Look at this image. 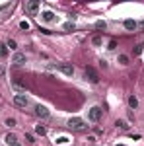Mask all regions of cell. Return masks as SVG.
<instances>
[{
	"label": "cell",
	"instance_id": "1",
	"mask_svg": "<svg viewBox=\"0 0 144 146\" xmlns=\"http://www.w3.org/2000/svg\"><path fill=\"white\" fill-rule=\"evenodd\" d=\"M68 129L78 131V133H84V131H88V125L84 123L82 119H78V117H72V119L68 121Z\"/></svg>",
	"mask_w": 144,
	"mask_h": 146
},
{
	"label": "cell",
	"instance_id": "2",
	"mask_svg": "<svg viewBox=\"0 0 144 146\" xmlns=\"http://www.w3.org/2000/svg\"><path fill=\"white\" fill-rule=\"evenodd\" d=\"M84 74H86V80H90L92 84H98V82H100V76H98V72H96V70H94L92 66L86 68V72H84Z\"/></svg>",
	"mask_w": 144,
	"mask_h": 146
},
{
	"label": "cell",
	"instance_id": "3",
	"mask_svg": "<svg viewBox=\"0 0 144 146\" xmlns=\"http://www.w3.org/2000/svg\"><path fill=\"white\" fill-rule=\"evenodd\" d=\"M25 12H27V14H31V16H35V14L39 12V2H37V0L27 2V4H25Z\"/></svg>",
	"mask_w": 144,
	"mask_h": 146
},
{
	"label": "cell",
	"instance_id": "4",
	"mask_svg": "<svg viewBox=\"0 0 144 146\" xmlns=\"http://www.w3.org/2000/svg\"><path fill=\"white\" fill-rule=\"evenodd\" d=\"M14 103H16L18 107H27L29 100H27V96H20V94H18V96L14 98Z\"/></svg>",
	"mask_w": 144,
	"mask_h": 146
},
{
	"label": "cell",
	"instance_id": "5",
	"mask_svg": "<svg viewBox=\"0 0 144 146\" xmlns=\"http://www.w3.org/2000/svg\"><path fill=\"white\" fill-rule=\"evenodd\" d=\"M35 115L41 117V119H47V117H49V109H47L45 105H35Z\"/></svg>",
	"mask_w": 144,
	"mask_h": 146
},
{
	"label": "cell",
	"instance_id": "6",
	"mask_svg": "<svg viewBox=\"0 0 144 146\" xmlns=\"http://www.w3.org/2000/svg\"><path fill=\"white\" fill-rule=\"evenodd\" d=\"M88 117L92 119V121H100L101 119V107H92L88 113Z\"/></svg>",
	"mask_w": 144,
	"mask_h": 146
},
{
	"label": "cell",
	"instance_id": "7",
	"mask_svg": "<svg viewBox=\"0 0 144 146\" xmlns=\"http://www.w3.org/2000/svg\"><path fill=\"white\" fill-rule=\"evenodd\" d=\"M4 140H6V146H22L16 135H6V138H4Z\"/></svg>",
	"mask_w": 144,
	"mask_h": 146
},
{
	"label": "cell",
	"instance_id": "8",
	"mask_svg": "<svg viewBox=\"0 0 144 146\" xmlns=\"http://www.w3.org/2000/svg\"><path fill=\"white\" fill-rule=\"evenodd\" d=\"M58 70H60L62 74H66V76H72V74H74V66H72V64H58Z\"/></svg>",
	"mask_w": 144,
	"mask_h": 146
},
{
	"label": "cell",
	"instance_id": "9",
	"mask_svg": "<svg viewBox=\"0 0 144 146\" xmlns=\"http://www.w3.org/2000/svg\"><path fill=\"white\" fill-rule=\"evenodd\" d=\"M25 60H27V58H25V55H23V53H16V55H14V58H12V62H14V64H18V66H20V64H23Z\"/></svg>",
	"mask_w": 144,
	"mask_h": 146
},
{
	"label": "cell",
	"instance_id": "10",
	"mask_svg": "<svg viewBox=\"0 0 144 146\" xmlns=\"http://www.w3.org/2000/svg\"><path fill=\"white\" fill-rule=\"evenodd\" d=\"M41 18H43L45 22H53V20H55V14H53V12H43V14H41Z\"/></svg>",
	"mask_w": 144,
	"mask_h": 146
},
{
	"label": "cell",
	"instance_id": "11",
	"mask_svg": "<svg viewBox=\"0 0 144 146\" xmlns=\"http://www.w3.org/2000/svg\"><path fill=\"white\" fill-rule=\"evenodd\" d=\"M125 27H127V29H136V22H134V20H127V22H125Z\"/></svg>",
	"mask_w": 144,
	"mask_h": 146
},
{
	"label": "cell",
	"instance_id": "12",
	"mask_svg": "<svg viewBox=\"0 0 144 146\" xmlns=\"http://www.w3.org/2000/svg\"><path fill=\"white\" fill-rule=\"evenodd\" d=\"M129 105H131L133 109H136V107H138V100H136L134 96H131V98H129Z\"/></svg>",
	"mask_w": 144,
	"mask_h": 146
},
{
	"label": "cell",
	"instance_id": "13",
	"mask_svg": "<svg viewBox=\"0 0 144 146\" xmlns=\"http://www.w3.org/2000/svg\"><path fill=\"white\" fill-rule=\"evenodd\" d=\"M14 90L18 92L20 96H23V94H25V88H23V86H20V84H14Z\"/></svg>",
	"mask_w": 144,
	"mask_h": 146
},
{
	"label": "cell",
	"instance_id": "14",
	"mask_svg": "<svg viewBox=\"0 0 144 146\" xmlns=\"http://www.w3.org/2000/svg\"><path fill=\"white\" fill-rule=\"evenodd\" d=\"M35 133H37V135H41V136H43L45 133H47V131H45V127H43V125H37V127H35Z\"/></svg>",
	"mask_w": 144,
	"mask_h": 146
},
{
	"label": "cell",
	"instance_id": "15",
	"mask_svg": "<svg viewBox=\"0 0 144 146\" xmlns=\"http://www.w3.org/2000/svg\"><path fill=\"white\" fill-rule=\"evenodd\" d=\"M6 47H10V49H18V43H16L14 39H8V43H6Z\"/></svg>",
	"mask_w": 144,
	"mask_h": 146
},
{
	"label": "cell",
	"instance_id": "16",
	"mask_svg": "<svg viewBox=\"0 0 144 146\" xmlns=\"http://www.w3.org/2000/svg\"><path fill=\"white\" fill-rule=\"evenodd\" d=\"M96 27H98V29H105V27H107V23L100 20V22H96Z\"/></svg>",
	"mask_w": 144,
	"mask_h": 146
},
{
	"label": "cell",
	"instance_id": "17",
	"mask_svg": "<svg viewBox=\"0 0 144 146\" xmlns=\"http://www.w3.org/2000/svg\"><path fill=\"white\" fill-rule=\"evenodd\" d=\"M119 62H121V64H127V62H129V56H127V55H121V56H119Z\"/></svg>",
	"mask_w": 144,
	"mask_h": 146
},
{
	"label": "cell",
	"instance_id": "18",
	"mask_svg": "<svg viewBox=\"0 0 144 146\" xmlns=\"http://www.w3.org/2000/svg\"><path fill=\"white\" fill-rule=\"evenodd\" d=\"M0 55H2V56L8 55V49H6V45H0Z\"/></svg>",
	"mask_w": 144,
	"mask_h": 146
},
{
	"label": "cell",
	"instance_id": "19",
	"mask_svg": "<svg viewBox=\"0 0 144 146\" xmlns=\"http://www.w3.org/2000/svg\"><path fill=\"white\" fill-rule=\"evenodd\" d=\"M64 29H66V31H72V29H74V23L66 22V23H64Z\"/></svg>",
	"mask_w": 144,
	"mask_h": 146
},
{
	"label": "cell",
	"instance_id": "20",
	"mask_svg": "<svg viewBox=\"0 0 144 146\" xmlns=\"http://www.w3.org/2000/svg\"><path fill=\"white\" fill-rule=\"evenodd\" d=\"M20 27H22V29H29V23L23 20V22H20Z\"/></svg>",
	"mask_w": 144,
	"mask_h": 146
},
{
	"label": "cell",
	"instance_id": "21",
	"mask_svg": "<svg viewBox=\"0 0 144 146\" xmlns=\"http://www.w3.org/2000/svg\"><path fill=\"white\" fill-rule=\"evenodd\" d=\"M6 125L8 127H16V119H6Z\"/></svg>",
	"mask_w": 144,
	"mask_h": 146
},
{
	"label": "cell",
	"instance_id": "22",
	"mask_svg": "<svg viewBox=\"0 0 144 146\" xmlns=\"http://www.w3.org/2000/svg\"><path fill=\"white\" fill-rule=\"evenodd\" d=\"M117 127H121L123 131H125V129H127V127H129V125L125 123V121H117Z\"/></svg>",
	"mask_w": 144,
	"mask_h": 146
},
{
	"label": "cell",
	"instance_id": "23",
	"mask_svg": "<svg viewBox=\"0 0 144 146\" xmlns=\"http://www.w3.org/2000/svg\"><path fill=\"white\" fill-rule=\"evenodd\" d=\"M92 41H94V45H101V37H94Z\"/></svg>",
	"mask_w": 144,
	"mask_h": 146
},
{
	"label": "cell",
	"instance_id": "24",
	"mask_svg": "<svg viewBox=\"0 0 144 146\" xmlns=\"http://www.w3.org/2000/svg\"><path fill=\"white\" fill-rule=\"evenodd\" d=\"M140 53H142V47H140V45L134 47V55H140Z\"/></svg>",
	"mask_w": 144,
	"mask_h": 146
},
{
	"label": "cell",
	"instance_id": "25",
	"mask_svg": "<svg viewBox=\"0 0 144 146\" xmlns=\"http://www.w3.org/2000/svg\"><path fill=\"white\" fill-rule=\"evenodd\" d=\"M136 27H140V29H142V31H144V22H140V23H136Z\"/></svg>",
	"mask_w": 144,
	"mask_h": 146
},
{
	"label": "cell",
	"instance_id": "26",
	"mask_svg": "<svg viewBox=\"0 0 144 146\" xmlns=\"http://www.w3.org/2000/svg\"><path fill=\"white\" fill-rule=\"evenodd\" d=\"M0 76H4V66H0Z\"/></svg>",
	"mask_w": 144,
	"mask_h": 146
},
{
	"label": "cell",
	"instance_id": "27",
	"mask_svg": "<svg viewBox=\"0 0 144 146\" xmlns=\"http://www.w3.org/2000/svg\"><path fill=\"white\" fill-rule=\"evenodd\" d=\"M117 146H125V144H117Z\"/></svg>",
	"mask_w": 144,
	"mask_h": 146
}]
</instances>
